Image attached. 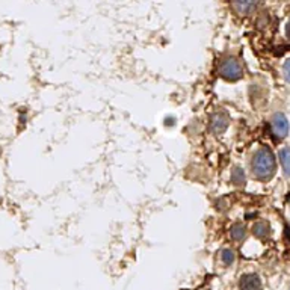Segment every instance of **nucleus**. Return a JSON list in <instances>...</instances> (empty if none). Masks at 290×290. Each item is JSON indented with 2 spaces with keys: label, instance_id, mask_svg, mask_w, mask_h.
I'll return each mask as SVG.
<instances>
[{
  "label": "nucleus",
  "instance_id": "obj_1",
  "mask_svg": "<svg viewBox=\"0 0 290 290\" xmlns=\"http://www.w3.org/2000/svg\"><path fill=\"white\" fill-rule=\"evenodd\" d=\"M275 156L270 151V148L262 147L254 153L253 158V174L259 179V180H269L274 174H275Z\"/></svg>",
  "mask_w": 290,
  "mask_h": 290
},
{
  "label": "nucleus",
  "instance_id": "obj_2",
  "mask_svg": "<svg viewBox=\"0 0 290 290\" xmlns=\"http://www.w3.org/2000/svg\"><path fill=\"white\" fill-rule=\"evenodd\" d=\"M218 73L222 79L228 80V82H236L243 76V68L240 65L238 59L235 57H227L219 64Z\"/></svg>",
  "mask_w": 290,
  "mask_h": 290
},
{
  "label": "nucleus",
  "instance_id": "obj_3",
  "mask_svg": "<svg viewBox=\"0 0 290 290\" xmlns=\"http://www.w3.org/2000/svg\"><path fill=\"white\" fill-rule=\"evenodd\" d=\"M272 132L280 139L287 136V133H289V121H287L284 113L278 112V113L274 115V118H272Z\"/></svg>",
  "mask_w": 290,
  "mask_h": 290
},
{
  "label": "nucleus",
  "instance_id": "obj_4",
  "mask_svg": "<svg viewBox=\"0 0 290 290\" xmlns=\"http://www.w3.org/2000/svg\"><path fill=\"white\" fill-rule=\"evenodd\" d=\"M262 289V281L257 274H245L240 277L239 281V290H260Z\"/></svg>",
  "mask_w": 290,
  "mask_h": 290
},
{
  "label": "nucleus",
  "instance_id": "obj_5",
  "mask_svg": "<svg viewBox=\"0 0 290 290\" xmlns=\"http://www.w3.org/2000/svg\"><path fill=\"white\" fill-rule=\"evenodd\" d=\"M228 117H227V113H224V112H218V113H215L213 117H211L210 120V130L213 133H224L227 130V127H228Z\"/></svg>",
  "mask_w": 290,
  "mask_h": 290
},
{
  "label": "nucleus",
  "instance_id": "obj_6",
  "mask_svg": "<svg viewBox=\"0 0 290 290\" xmlns=\"http://www.w3.org/2000/svg\"><path fill=\"white\" fill-rule=\"evenodd\" d=\"M253 235L257 236V238H266V236L270 235V227L266 222H256L253 225Z\"/></svg>",
  "mask_w": 290,
  "mask_h": 290
},
{
  "label": "nucleus",
  "instance_id": "obj_7",
  "mask_svg": "<svg viewBox=\"0 0 290 290\" xmlns=\"http://www.w3.org/2000/svg\"><path fill=\"white\" fill-rule=\"evenodd\" d=\"M280 162H281V166L284 169V172L290 176V148H283L280 150Z\"/></svg>",
  "mask_w": 290,
  "mask_h": 290
},
{
  "label": "nucleus",
  "instance_id": "obj_8",
  "mask_svg": "<svg viewBox=\"0 0 290 290\" xmlns=\"http://www.w3.org/2000/svg\"><path fill=\"white\" fill-rule=\"evenodd\" d=\"M231 6L236 9V12H239V14H248V12H251L253 8H256V3H253V2H236V3H231Z\"/></svg>",
  "mask_w": 290,
  "mask_h": 290
},
{
  "label": "nucleus",
  "instance_id": "obj_9",
  "mask_svg": "<svg viewBox=\"0 0 290 290\" xmlns=\"http://www.w3.org/2000/svg\"><path fill=\"white\" fill-rule=\"evenodd\" d=\"M245 235H246V230H245V227L242 225V224H235L231 228H230V238L233 239V240H242V239L245 238Z\"/></svg>",
  "mask_w": 290,
  "mask_h": 290
},
{
  "label": "nucleus",
  "instance_id": "obj_10",
  "mask_svg": "<svg viewBox=\"0 0 290 290\" xmlns=\"http://www.w3.org/2000/svg\"><path fill=\"white\" fill-rule=\"evenodd\" d=\"M231 182L236 186L245 185V172H243L242 168L236 166V168L231 171Z\"/></svg>",
  "mask_w": 290,
  "mask_h": 290
},
{
  "label": "nucleus",
  "instance_id": "obj_11",
  "mask_svg": "<svg viewBox=\"0 0 290 290\" xmlns=\"http://www.w3.org/2000/svg\"><path fill=\"white\" fill-rule=\"evenodd\" d=\"M235 259H236V256H235V251H233V249H230V248L222 249V253H221V260H222V263L225 264V266L233 264Z\"/></svg>",
  "mask_w": 290,
  "mask_h": 290
},
{
  "label": "nucleus",
  "instance_id": "obj_12",
  "mask_svg": "<svg viewBox=\"0 0 290 290\" xmlns=\"http://www.w3.org/2000/svg\"><path fill=\"white\" fill-rule=\"evenodd\" d=\"M283 71H284V78L290 83V57L284 62V67H283Z\"/></svg>",
  "mask_w": 290,
  "mask_h": 290
},
{
  "label": "nucleus",
  "instance_id": "obj_13",
  "mask_svg": "<svg viewBox=\"0 0 290 290\" xmlns=\"http://www.w3.org/2000/svg\"><path fill=\"white\" fill-rule=\"evenodd\" d=\"M286 35H287V38L290 40V20L287 22V25H286Z\"/></svg>",
  "mask_w": 290,
  "mask_h": 290
}]
</instances>
